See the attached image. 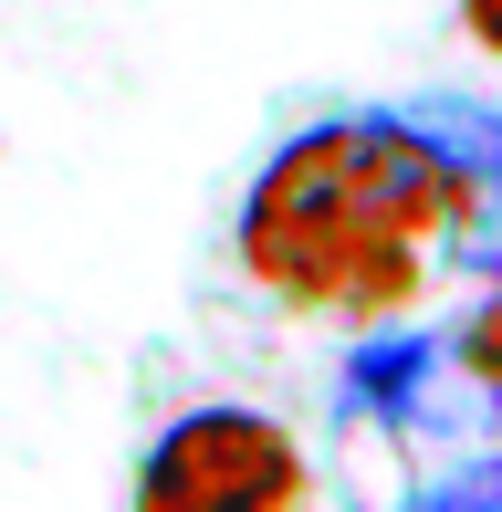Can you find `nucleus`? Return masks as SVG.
I'll use <instances>...</instances> for the list:
<instances>
[{"instance_id":"nucleus-5","label":"nucleus","mask_w":502,"mask_h":512,"mask_svg":"<svg viewBox=\"0 0 502 512\" xmlns=\"http://www.w3.org/2000/svg\"><path fill=\"white\" fill-rule=\"evenodd\" d=\"M450 356H461V377H482L492 398H502V262H492V283H482V304H471V324L450 335Z\"/></svg>"},{"instance_id":"nucleus-2","label":"nucleus","mask_w":502,"mask_h":512,"mask_svg":"<svg viewBox=\"0 0 502 512\" xmlns=\"http://www.w3.org/2000/svg\"><path fill=\"white\" fill-rule=\"evenodd\" d=\"M314 492L304 450L272 408H189L157 429V450L136 460V512H293Z\"/></svg>"},{"instance_id":"nucleus-3","label":"nucleus","mask_w":502,"mask_h":512,"mask_svg":"<svg viewBox=\"0 0 502 512\" xmlns=\"http://www.w3.org/2000/svg\"><path fill=\"white\" fill-rule=\"evenodd\" d=\"M450 377H461V356L450 345H356L346 356V408L377 418V429H461L450 418Z\"/></svg>"},{"instance_id":"nucleus-4","label":"nucleus","mask_w":502,"mask_h":512,"mask_svg":"<svg viewBox=\"0 0 502 512\" xmlns=\"http://www.w3.org/2000/svg\"><path fill=\"white\" fill-rule=\"evenodd\" d=\"M408 126H419L482 199H502V105H408Z\"/></svg>"},{"instance_id":"nucleus-6","label":"nucleus","mask_w":502,"mask_h":512,"mask_svg":"<svg viewBox=\"0 0 502 512\" xmlns=\"http://www.w3.org/2000/svg\"><path fill=\"white\" fill-rule=\"evenodd\" d=\"M461 502H502V460H471V471L419 481V512H461Z\"/></svg>"},{"instance_id":"nucleus-7","label":"nucleus","mask_w":502,"mask_h":512,"mask_svg":"<svg viewBox=\"0 0 502 512\" xmlns=\"http://www.w3.org/2000/svg\"><path fill=\"white\" fill-rule=\"evenodd\" d=\"M461 32H471V42H482V53L502 63V0H461Z\"/></svg>"},{"instance_id":"nucleus-1","label":"nucleus","mask_w":502,"mask_h":512,"mask_svg":"<svg viewBox=\"0 0 502 512\" xmlns=\"http://www.w3.org/2000/svg\"><path fill=\"white\" fill-rule=\"evenodd\" d=\"M492 209L502 199H482L408 115H325V126L283 136L272 168L251 178L241 272L293 314L387 324L419 304L440 251Z\"/></svg>"}]
</instances>
